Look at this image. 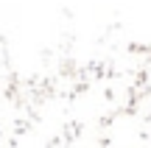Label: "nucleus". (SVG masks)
Returning a JSON list of instances; mask_svg holds the SVG:
<instances>
[]
</instances>
